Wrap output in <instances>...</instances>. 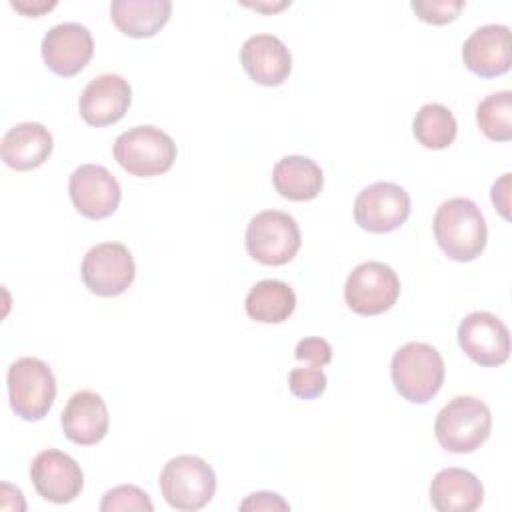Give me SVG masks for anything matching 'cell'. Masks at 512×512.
Segmentation results:
<instances>
[{"mask_svg": "<svg viewBox=\"0 0 512 512\" xmlns=\"http://www.w3.org/2000/svg\"><path fill=\"white\" fill-rule=\"evenodd\" d=\"M432 228L438 246L450 260L470 262L486 248V220L470 198L442 202L434 214Z\"/></svg>", "mask_w": 512, "mask_h": 512, "instance_id": "cell-1", "label": "cell"}, {"mask_svg": "<svg viewBox=\"0 0 512 512\" xmlns=\"http://www.w3.org/2000/svg\"><path fill=\"white\" fill-rule=\"evenodd\" d=\"M390 376L402 398L414 404H424L442 388L444 360L434 346L426 342H408L394 352Z\"/></svg>", "mask_w": 512, "mask_h": 512, "instance_id": "cell-2", "label": "cell"}, {"mask_svg": "<svg viewBox=\"0 0 512 512\" xmlns=\"http://www.w3.org/2000/svg\"><path fill=\"white\" fill-rule=\"evenodd\" d=\"M490 408L474 396H454L436 416L434 434L438 444L454 454L478 450L490 436Z\"/></svg>", "mask_w": 512, "mask_h": 512, "instance_id": "cell-3", "label": "cell"}, {"mask_svg": "<svg viewBox=\"0 0 512 512\" xmlns=\"http://www.w3.org/2000/svg\"><path fill=\"white\" fill-rule=\"evenodd\" d=\"M114 160L132 176L164 174L176 160V144L164 130L144 124L122 132L114 142Z\"/></svg>", "mask_w": 512, "mask_h": 512, "instance_id": "cell-4", "label": "cell"}, {"mask_svg": "<svg viewBox=\"0 0 512 512\" xmlns=\"http://www.w3.org/2000/svg\"><path fill=\"white\" fill-rule=\"evenodd\" d=\"M160 490L168 506L194 512L204 508L216 492L212 466L200 456L180 454L170 458L160 472Z\"/></svg>", "mask_w": 512, "mask_h": 512, "instance_id": "cell-5", "label": "cell"}, {"mask_svg": "<svg viewBox=\"0 0 512 512\" xmlns=\"http://www.w3.org/2000/svg\"><path fill=\"white\" fill-rule=\"evenodd\" d=\"M10 406L22 420H42L56 398V378L50 366L34 356H22L10 364L8 376Z\"/></svg>", "mask_w": 512, "mask_h": 512, "instance_id": "cell-6", "label": "cell"}, {"mask_svg": "<svg viewBox=\"0 0 512 512\" xmlns=\"http://www.w3.org/2000/svg\"><path fill=\"white\" fill-rule=\"evenodd\" d=\"M300 244V228L286 212H258L246 226V250L260 264L282 266L296 256Z\"/></svg>", "mask_w": 512, "mask_h": 512, "instance_id": "cell-7", "label": "cell"}, {"mask_svg": "<svg viewBox=\"0 0 512 512\" xmlns=\"http://www.w3.org/2000/svg\"><path fill=\"white\" fill-rule=\"evenodd\" d=\"M400 296V278L384 262L358 264L344 286L348 308L360 316H376L390 310Z\"/></svg>", "mask_w": 512, "mask_h": 512, "instance_id": "cell-8", "label": "cell"}, {"mask_svg": "<svg viewBox=\"0 0 512 512\" xmlns=\"http://www.w3.org/2000/svg\"><path fill=\"white\" fill-rule=\"evenodd\" d=\"M82 280L96 296H118L134 280L136 266L130 250L120 242H102L92 246L82 258Z\"/></svg>", "mask_w": 512, "mask_h": 512, "instance_id": "cell-9", "label": "cell"}, {"mask_svg": "<svg viewBox=\"0 0 512 512\" xmlns=\"http://www.w3.org/2000/svg\"><path fill=\"white\" fill-rule=\"evenodd\" d=\"M410 216V194L394 182H374L354 200V220L362 230L384 234L400 228Z\"/></svg>", "mask_w": 512, "mask_h": 512, "instance_id": "cell-10", "label": "cell"}, {"mask_svg": "<svg viewBox=\"0 0 512 512\" xmlns=\"http://www.w3.org/2000/svg\"><path fill=\"white\" fill-rule=\"evenodd\" d=\"M458 344L480 366H500L510 356L508 326L486 310L464 316L458 326Z\"/></svg>", "mask_w": 512, "mask_h": 512, "instance_id": "cell-11", "label": "cell"}, {"mask_svg": "<svg viewBox=\"0 0 512 512\" xmlns=\"http://www.w3.org/2000/svg\"><path fill=\"white\" fill-rule=\"evenodd\" d=\"M68 192L74 208L90 220H102L114 214L122 198L118 180L100 164L78 166L70 174Z\"/></svg>", "mask_w": 512, "mask_h": 512, "instance_id": "cell-12", "label": "cell"}, {"mask_svg": "<svg viewBox=\"0 0 512 512\" xmlns=\"http://www.w3.org/2000/svg\"><path fill=\"white\" fill-rule=\"evenodd\" d=\"M30 478L36 492L54 504L72 502L84 486V474L78 462L66 452L48 448L34 456Z\"/></svg>", "mask_w": 512, "mask_h": 512, "instance_id": "cell-13", "label": "cell"}, {"mask_svg": "<svg viewBox=\"0 0 512 512\" xmlns=\"http://www.w3.org/2000/svg\"><path fill=\"white\" fill-rule=\"evenodd\" d=\"M94 40L86 26L62 22L52 26L42 38L44 64L58 76H74L90 62Z\"/></svg>", "mask_w": 512, "mask_h": 512, "instance_id": "cell-14", "label": "cell"}, {"mask_svg": "<svg viewBox=\"0 0 512 512\" xmlns=\"http://www.w3.org/2000/svg\"><path fill=\"white\" fill-rule=\"evenodd\" d=\"M132 100V90L128 80L120 74H100L92 78L80 94L78 108L80 116L90 126H110L118 122Z\"/></svg>", "mask_w": 512, "mask_h": 512, "instance_id": "cell-15", "label": "cell"}, {"mask_svg": "<svg viewBox=\"0 0 512 512\" xmlns=\"http://www.w3.org/2000/svg\"><path fill=\"white\" fill-rule=\"evenodd\" d=\"M462 60L470 72L496 78L510 70V28L486 24L476 28L462 46Z\"/></svg>", "mask_w": 512, "mask_h": 512, "instance_id": "cell-16", "label": "cell"}, {"mask_svg": "<svg viewBox=\"0 0 512 512\" xmlns=\"http://www.w3.org/2000/svg\"><path fill=\"white\" fill-rule=\"evenodd\" d=\"M240 62L246 74L262 86L282 84L292 70L290 50L274 34L250 36L240 48Z\"/></svg>", "mask_w": 512, "mask_h": 512, "instance_id": "cell-17", "label": "cell"}, {"mask_svg": "<svg viewBox=\"0 0 512 512\" xmlns=\"http://www.w3.org/2000/svg\"><path fill=\"white\" fill-rule=\"evenodd\" d=\"M64 436L80 446H92L100 442L110 424L108 408L100 394L92 390H80L70 396L62 410Z\"/></svg>", "mask_w": 512, "mask_h": 512, "instance_id": "cell-18", "label": "cell"}, {"mask_svg": "<svg viewBox=\"0 0 512 512\" xmlns=\"http://www.w3.org/2000/svg\"><path fill=\"white\" fill-rule=\"evenodd\" d=\"M52 134L40 122H22L12 126L0 146L6 166L26 172L42 166L52 152Z\"/></svg>", "mask_w": 512, "mask_h": 512, "instance_id": "cell-19", "label": "cell"}, {"mask_svg": "<svg viewBox=\"0 0 512 512\" xmlns=\"http://www.w3.org/2000/svg\"><path fill=\"white\" fill-rule=\"evenodd\" d=\"M484 500L480 480L464 468H444L430 484V502L438 512H474Z\"/></svg>", "mask_w": 512, "mask_h": 512, "instance_id": "cell-20", "label": "cell"}, {"mask_svg": "<svg viewBox=\"0 0 512 512\" xmlns=\"http://www.w3.org/2000/svg\"><path fill=\"white\" fill-rule=\"evenodd\" d=\"M170 0H114L110 16L116 28L132 38H150L168 22Z\"/></svg>", "mask_w": 512, "mask_h": 512, "instance_id": "cell-21", "label": "cell"}, {"mask_svg": "<svg viewBox=\"0 0 512 512\" xmlns=\"http://www.w3.org/2000/svg\"><path fill=\"white\" fill-rule=\"evenodd\" d=\"M272 182L282 198L308 202L322 190L324 176L320 166L306 156H284L272 170Z\"/></svg>", "mask_w": 512, "mask_h": 512, "instance_id": "cell-22", "label": "cell"}, {"mask_svg": "<svg viewBox=\"0 0 512 512\" xmlns=\"http://www.w3.org/2000/svg\"><path fill=\"white\" fill-rule=\"evenodd\" d=\"M246 314L262 324H280L290 318L296 308V294L294 290L274 278H266L256 282L244 302Z\"/></svg>", "mask_w": 512, "mask_h": 512, "instance_id": "cell-23", "label": "cell"}, {"mask_svg": "<svg viewBox=\"0 0 512 512\" xmlns=\"http://www.w3.org/2000/svg\"><path fill=\"white\" fill-rule=\"evenodd\" d=\"M414 138L430 150H442L448 148L458 132V124L454 114L438 102L424 104L412 122Z\"/></svg>", "mask_w": 512, "mask_h": 512, "instance_id": "cell-24", "label": "cell"}, {"mask_svg": "<svg viewBox=\"0 0 512 512\" xmlns=\"http://www.w3.org/2000/svg\"><path fill=\"white\" fill-rule=\"evenodd\" d=\"M476 122L486 138L508 142L512 138V92L488 94L476 108Z\"/></svg>", "mask_w": 512, "mask_h": 512, "instance_id": "cell-25", "label": "cell"}, {"mask_svg": "<svg viewBox=\"0 0 512 512\" xmlns=\"http://www.w3.org/2000/svg\"><path fill=\"white\" fill-rule=\"evenodd\" d=\"M102 512H116V510H138V512H152L154 504L144 490L132 484H122L108 490L100 502Z\"/></svg>", "mask_w": 512, "mask_h": 512, "instance_id": "cell-26", "label": "cell"}, {"mask_svg": "<svg viewBox=\"0 0 512 512\" xmlns=\"http://www.w3.org/2000/svg\"><path fill=\"white\" fill-rule=\"evenodd\" d=\"M326 374L322 368L308 366V368H292L288 374V388L296 398L314 400L324 394L326 390Z\"/></svg>", "mask_w": 512, "mask_h": 512, "instance_id": "cell-27", "label": "cell"}, {"mask_svg": "<svg viewBox=\"0 0 512 512\" xmlns=\"http://www.w3.org/2000/svg\"><path fill=\"white\" fill-rule=\"evenodd\" d=\"M410 8L422 22L448 24L464 8L462 0H412Z\"/></svg>", "mask_w": 512, "mask_h": 512, "instance_id": "cell-28", "label": "cell"}, {"mask_svg": "<svg viewBox=\"0 0 512 512\" xmlns=\"http://www.w3.org/2000/svg\"><path fill=\"white\" fill-rule=\"evenodd\" d=\"M294 356L300 362H308L310 366L322 368L332 360V346L328 344V340L318 336L302 338L294 348Z\"/></svg>", "mask_w": 512, "mask_h": 512, "instance_id": "cell-29", "label": "cell"}, {"mask_svg": "<svg viewBox=\"0 0 512 512\" xmlns=\"http://www.w3.org/2000/svg\"><path fill=\"white\" fill-rule=\"evenodd\" d=\"M240 510H290L288 502L276 492H254L240 502Z\"/></svg>", "mask_w": 512, "mask_h": 512, "instance_id": "cell-30", "label": "cell"}, {"mask_svg": "<svg viewBox=\"0 0 512 512\" xmlns=\"http://www.w3.org/2000/svg\"><path fill=\"white\" fill-rule=\"evenodd\" d=\"M508 190H510V174H502V178L492 186V202L500 210V214L508 220Z\"/></svg>", "mask_w": 512, "mask_h": 512, "instance_id": "cell-31", "label": "cell"}, {"mask_svg": "<svg viewBox=\"0 0 512 512\" xmlns=\"http://www.w3.org/2000/svg\"><path fill=\"white\" fill-rule=\"evenodd\" d=\"M10 6L16 8L18 12L34 18V16H40L48 10H52L56 6V2L54 0L52 2H46V0H12Z\"/></svg>", "mask_w": 512, "mask_h": 512, "instance_id": "cell-32", "label": "cell"}]
</instances>
